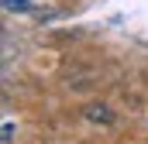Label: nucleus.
Here are the masks:
<instances>
[{"label": "nucleus", "instance_id": "obj_2", "mask_svg": "<svg viewBox=\"0 0 148 144\" xmlns=\"http://www.w3.org/2000/svg\"><path fill=\"white\" fill-rule=\"evenodd\" d=\"M10 137H14V124H10V120H3V141H10Z\"/></svg>", "mask_w": 148, "mask_h": 144}, {"label": "nucleus", "instance_id": "obj_1", "mask_svg": "<svg viewBox=\"0 0 148 144\" xmlns=\"http://www.w3.org/2000/svg\"><path fill=\"white\" fill-rule=\"evenodd\" d=\"M90 117H93V120H103V124H110V120H114L110 113H107V107H90Z\"/></svg>", "mask_w": 148, "mask_h": 144}]
</instances>
